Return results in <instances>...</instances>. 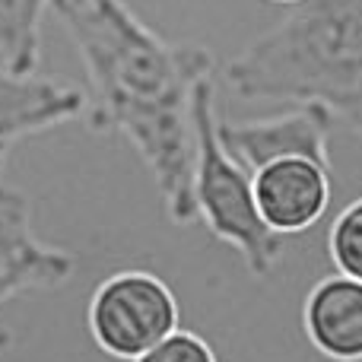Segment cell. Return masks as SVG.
<instances>
[{
  "label": "cell",
  "instance_id": "6da1fadb",
  "mask_svg": "<svg viewBox=\"0 0 362 362\" xmlns=\"http://www.w3.org/2000/svg\"><path fill=\"white\" fill-rule=\"evenodd\" d=\"M51 10L86 67L93 131L124 134L169 219L194 223V93L213 80L216 57L163 38L127 0H51Z\"/></svg>",
  "mask_w": 362,
  "mask_h": 362
},
{
  "label": "cell",
  "instance_id": "7a4b0ae2",
  "mask_svg": "<svg viewBox=\"0 0 362 362\" xmlns=\"http://www.w3.org/2000/svg\"><path fill=\"white\" fill-rule=\"evenodd\" d=\"M223 76L245 102H315L362 131V0H299Z\"/></svg>",
  "mask_w": 362,
  "mask_h": 362
},
{
  "label": "cell",
  "instance_id": "3957f363",
  "mask_svg": "<svg viewBox=\"0 0 362 362\" xmlns=\"http://www.w3.org/2000/svg\"><path fill=\"white\" fill-rule=\"evenodd\" d=\"M194 206L210 235L235 248L251 274H274L286 238L261 219L251 172L219 140L213 80H204L194 93Z\"/></svg>",
  "mask_w": 362,
  "mask_h": 362
},
{
  "label": "cell",
  "instance_id": "277c9868",
  "mask_svg": "<svg viewBox=\"0 0 362 362\" xmlns=\"http://www.w3.org/2000/svg\"><path fill=\"white\" fill-rule=\"evenodd\" d=\"M86 327L105 356L134 362L178 331V299L169 283L150 270H118L89 296Z\"/></svg>",
  "mask_w": 362,
  "mask_h": 362
},
{
  "label": "cell",
  "instance_id": "5b68a950",
  "mask_svg": "<svg viewBox=\"0 0 362 362\" xmlns=\"http://www.w3.org/2000/svg\"><path fill=\"white\" fill-rule=\"evenodd\" d=\"M331 127L334 115L325 105L302 102L264 121H219V140L248 172L276 159H312L331 169Z\"/></svg>",
  "mask_w": 362,
  "mask_h": 362
},
{
  "label": "cell",
  "instance_id": "8992f818",
  "mask_svg": "<svg viewBox=\"0 0 362 362\" xmlns=\"http://www.w3.org/2000/svg\"><path fill=\"white\" fill-rule=\"evenodd\" d=\"M74 257L38 242L32 232V204L0 169V305L29 289L61 286L74 274Z\"/></svg>",
  "mask_w": 362,
  "mask_h": 362
},
{
  "label": "cell",
  "instance_id": "52a82bcc",
  "mask_svg": "<svg viewBox=\"0 0 362 362\" xmlns=\"http://www.w3.org/2000/svg\"><path fill=\"white\" fill-rule=\"evenodd\" d=\"M261 219L276 235H299L331 206V169L312 159H276L251 172Z\"/></svg>",
  "mask_w": 362,
  "mask_h": 362
},
{
  "label": "cell",
  "instance_id": "ba28073f",
  "mask_svg": "<svg viewBox=\"0 0 362 362\" xmlns=\"http://www.w3.org/2000/svg\"><path fill=\"white\" fill-rule=\"evenodd\" d=\"M86 102V93L70 80L16 74L0 64V169L16 140L80 118Z\"/></svg>",
  "mask_w": 362,
  "mask_h": 362
},
{
  "label": "cell",
  "instance_id": "9c48e42d",
  "mask_svg": "<svg viewBox=\"0 0 362 362\" xmlns=\"http://www.w3.org/2000/svg\"><path fill=\"white\" fill-rule=\"evenodd\" d=\"M302 331L331 362H362V280L331 274L308 289Z\"/></svg>",
  "mask_w": 362,
  "mask_h": 362
},
{
  "label": "cell",
  "instance_id": "30bf717a",
  "mask_svg": "<svg viewBox=\"0 0 362 362\" xmlns=\"http://www.w3.org/2000/svg\"><path fill=\"white\" fill-rule=\"evenodd\" d=\"M51 0H0V64L35 74L42 51V13Z\"/></svg>",
  "mask_w": 362,
  "mask_h": 362
},
{
  "label": "cell",
  "instance_id": "8fae6325",
  "mask_svg": "<svg viewBox=\"0 0 362 362\" xmlns=\"http://www.w3.org/2000/svg\"><path fill=\"white\" fill-rule=\"evenodd\" d=\"M327 255L337 274L362 280V197L346 204L327 229Z\"/></svg>",
  "mask_w": 362,
  "mask_h": 362
},
{
  "label": "cell",
  "instance_id": "7c38bea8",
  "mask_svg": "<svg viewBox=\"0 0 362 362\" xmlns=\"http://www.w3.org/2000/svg\"><path fill=\"white\" fill-rule=\"evenodd\" d=\"M134 362H219V359L200 334L178 327V331H172L169 337L159 340L153 350H146L144 356H137Z\"/></svg>",
  "mask_w": 362,
  "mask_h": 362
},
{
  "label": "cell",
  "instance_id": "4fadbf2b",
  "mask_svg": "<svg viewBox=\"0 0 362 362\" xmlns=\"http://www.w3.org/2000/svg\"><path fill=\"white\" fill-rule=\"evenodd\" d=\"M270 4H286V6H293V4H299V0H270Z\"/></svg>",
  "mask_w": 362,
  "mask_h": 362
}]
</instances>
